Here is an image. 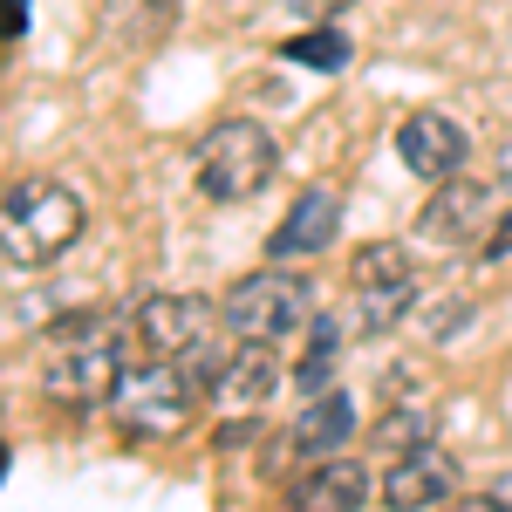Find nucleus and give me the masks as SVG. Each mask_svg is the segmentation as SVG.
<instances>
[{
	"label": "nucleus",
	"mask_w": 512,
	"mask_h": 512,
	"mask_svg": "<svg viewBox=\"0 0 512 512\" xmlns=\"http://www.w3.org/2000/svg\"><path fill=\"white\" fill-rule=\"evenodd\" d=\"M82 233H89V205H82L76 185H62V178H14V185H7V205H0V253H7L14 274L55 267Z\"/></svg>",
	"instance_id": "f257e3e1"
},
{
	"label": "nucleus",
	"mask_w": 512,
	"mask_h": 512,
	"mask_svg": "<svg viewBox=\"0 0 512 512\" xmlns=\"http://www.w3.org/2000/svg\"><path fill=\"white\" fill-rule=\"evenodd\" d=\"M123 349L117 335L96 315H69L62 328H48V369H41V390L55 396L62 410H96L110 403L123 383Z\"/></svg>",
	"instance_id": "f03ea898"
},
{
	"label": "nucleus",
	"mask_w": 512,
	"mask_h": 512,
	"mask_svg": "<svg viewBox=\"0 0 512 512\" xmlns=\"http://www.w3.org/2000/svg\"><path fill=\"white\" fill-rule=\"evenodd\" d=\"M192 171H198V192L212 198V205H246V198H260L274 185L280 151H274V137H267V123L226 117L198 137Z\"/></svg>",
	"instance_id": "7ed1b4c3"
},
{
	"label": "nucleus",
	"mask_w": 512,
	"mask_h": 512,
	"mask_svg": "<svg viewBox=\"0 0 512 512\" xmlns=\"http://www.w3.org/2000/svg\"><path fill=\"white\" fill-rule=\"evenodd\" d=\"M198 390H205V376H192L185 362L144 355V369H123L110 410H117L123 437H178L198 417Z\"/></svg>",
	"instance_id": "20e7f679"
},
{
	"label": "nucleus",
	"mask_w": 512,
	"mask_h": 512,
	"mask_svg": "<svg viewBox=\"0 0 512 512\" xmlns=\"http://www.w3.org/2000/svg\"><path fill=\"white\" fill-rule=\"evenodd\" d=\"M219 321L233 342H280L294 335L301 321H315V280L287 274V267H260V274H239L219 301Z\"/></svg>",
	"instance_id": "39448f33"
},
{
	"label": "nucleus",
	"mask_w": 512,
	"mask_h": 512,
	"mask_svg": "<svg viewBox=\"0 0 512 512\" xmlns=\"http://www.w3.org/2000/svg\"><path fill=\"white\" fill-rule=\"evenodd\" d=\"M212 315H219V308H205V301H192V294H151V301H137L130 328H137V349L144 355L185 362L192 376L219 383L226 362L212 355Z\"/></svg>",
	"instance_id": "423d86ee"
},
{
	"label": "nucleus",
	"mask_w": 512,
	"mask_h": 512,
	"mask_svg": "<svg viewBox=\"0 0 512 512\" xmlns=\"http://www.w3.org/2000/svg\"><path fill=\"white\" fill-rule=\"evenodd\" d=\"M349 287H355V328L362 335H390L396 321L417 308V260H410V246H396V239L362 246L349 267Z\"/></svg>",
	"instance_id": "0eeeda50"
},
{
	"label": "nucleus",
	"mask_w": 512,
	"mask_h": 512,
	"mask_svg": "<svg viewBox=\"0 0 512 512\" xmlns=\"http://www.w3.org/2000/svg\"><path fill=\"white\" fill-rule=\"evenodd\" d=\"M465 123H451L444 110H410V117L396 123V158L410 164V178H424V185H444V178H458L465 171Z\"/></svg>",
	"instance_id": "6e6552de"
},
{
	"label": "nucleus",
	"mask_w": 512,
	"mask_h": 512,
	"mask_svg": "<svg viewBox=\"0 0 512 512\" xmlns=\"http://www.w3.org/2000/svg\"><path fill=\"white\" fill-rule=\"evenodd\" d=\"M383 499L403 506V512L451 506V499H458V465H451V451H437L431 437L410 444V451H396V465L383 472Z\"/></svg>",
	"instance_id": "1a4fd4ad"
},
{
	"label": "nucleus",
	"mask_w": 512,
	"mask_h": 512,
	"mask_svg": "<svg viewBox=\"0 0 512 512\" xmlns=\"http://www.w3.org/2000/svg\"><path fill=\"white\" fill-rule=\"evenodd\" d=\"M335 233H342V198L328 192V185H315V192L294 198L287 219L267 233V253H274V260H308L321 246H335Z\"/></svg>",
	"instance_id": "9d476101"
},
{
	"label": "nucleus",
	"mask_w": 512,
	"mask_h": 512,
	"mask_svg": "<svg viewBox=\"0 0 512 512\" xmlns=\"http://www.w3.org/2000/svg\"><path fill=\"white\" fill-rule=\"evenodd\" d=\"M369 492H383V485L369 478V465L335 451V458H315V465L301 472V485H294V506L342 512V506H369Z\"/></svg>",
	"instance_id": "9b49d317"
},
{
	"label": "nucleus",
	"mask_w": 512,
	"mask_h": 512,
	"mask_svg": "<svg viewBox=\"0 0 512 512\" xmlns=\"http://www.w3.org/2000/svg\"><path fill=\"white\" fill-rule=\"evenodd\" d=\"M478 226H485V185L478 178H444L437 198L417 212V233L431 246H465Z\"/></svg>",
	"instance_id": "f8f14e48"
},
{
	"label": "nucleus",
	"mask_w": 512,
	"mask_h": 512,
	"mask_svg": "<svg viewBox=\"0 0 512 512\" xmlns=\"http://www.w3.org/2000/svg\"><path fill=\"white\" fill-rule=\"evenodd\" d=\"M355 437V396L349 390H315L308 403H301V424H294V451L315 465V458H335V451H349Z\"/></svg>",
	"instance_id": "ddd939ff"
},
{
	"label": "nucleus",
	"mask_w": 512,
	"mask_h": 512,
	"mask_svg": "<svg viewBox=\"0 0 512 512\" xmlns=\"http://www.w3.org/2000/svg\"><path fill=\"white\" fill-rule=\"evenodd\" d=\"M274 383H280V369H274V355H267V342H239V355L219 369L212 396H226L239 410H260V403L274 396Z\"/></svg>",
	"instance_id": "4468645a"
},
{
	"label": "nucleus",
	"mask_w": 512,
	"mask_h": 512,
	"mask_svg": "<svg viewBox=\"0 0 512 512\" xmlns=\"http://www.w3.org/2000/svg\"><path fill=\"white\" fill-rule=\"evenodd\" d=\"M280 55H287V62H301V69H321V76H335V69H349V35L321 21V28H308V35L280 41Z\"/></svg>",
	"instance_id": "2eb2a0df"
},
{
	"label": "nucleus",
	"mask_w": 512,
	"mask_h": 512,
	"mask_svg": "<svg viewBox=\"0 0 512 512\" xmlns=\"http://www.w3.org/2000/svg\"><path fill=\"white\" fill-rule=\"evenodd\" d=\"M342 362V321L335 315H315V328H308V355H301V396L328 390V369Z\"/></svg>",
	"instance_id": "dca6fc26"
},
{
	"label": "nucleus",
	"mask_w": 512,
	"mask_h": 512,
	"mask_svg": "<svg viewBox=\"0 0 512 512\" xmlns=\"http://www.w3.org/2000/svg\"><path fill=\"white\" fill-rule=\"evenodd\" d=\"M424 437H431V403H410V396H396L390 417L369 431V444H376V451H410V444H424Z\"/></svg>",
	"instance_id": "f3484780"
},
{
	"label": "nucleus",
	"mask_w": 512,
	"mask_h": 512,
	"mask_svg": "<svg viewBox=\"0 0 512 512\" xmlns=\"http://www.w3.org/2000/svg\"><path fill=\"white\" fill-rule=\"evenodd\" d=\"M294 14H308V21H335L342 7H355V0H287Z\"/></svg>",
	"instance_id": "a211bd4d"
},
{
	"label": "nucleus",
	"mask_w": 512,
	"mask_h": 512,
	"mask_svg": "<svg viewBox=\"0 0 512 512\" xmlns=\"http://www.w3.org/2000/svg\"><path fill=\"white\" fill-rule=\"evenodd\" d=\"M506 253H512V212L492 226V239H485V260H506Z\"/></svg>",
	"instance_id": "6ab92c4d"
},
{
	"label": "nucleus",
	"mask_w": 512,
	"mask_h": 512,
	"mask_svg": "<svg viewBox=\"0 0 512 512\" xmlns=\"http://www.w3.org/2000/svg\"><path fill=\"white\" fill-rule=\"evenodd\" d=\"M21 28H28V0H7V41H21Z\"/></svg>",
	"instance_id": "aec40b11"
},
{
	"label": "nucleus",
	"mask_w": 512,
	"mask_h": 512,
	"mask_svg": "<svg viewBox=\"0 0 512 512\" xmlns=\"http://www.w3.org/2000/svg\"><path fill=\"white\" fill-rule=\"evenodd\" d=\"M499 178H506V185H512V137H506V144H499Z\"/></svg>",
	"instance_id": "412c9836"
}]
</instances>
